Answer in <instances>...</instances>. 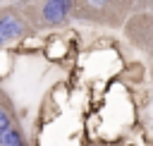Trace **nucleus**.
Returning <instances> with one entry per match:
<instances>
[{
	"mask_svg": "<svg viewBox=\"0 0 153 146\" xmlns=\"http://www.w3.org/2000/svg\"><path fill=\"white\" fill-rule=\"evenodd\" d=\"M69 10H72V0H45L38 14L31 19L36 22V26H57L67 19Z\"/></svg>",
	"mask_w": 153,
	"mask_h": 146,
	"instance_id": "obj_2",
	"label": "nucleus"
},
{
	"mask_svg": "<svg viewBox=\"0 0 153 146\" xmlns=\"http://www.w3.org/2000/svg\"><path fill=\"white\" fill-rule=\"evenodd\" d=\"M105 0H88V5H93V7H100Z\"/></svg>",
	"mask_w": 153,
	"mask_h": 146,
	"instance_id": "obj_5",
	"label": "nucleus"
},
{
	"mask_svg": "<svg viewBox=\"0 0 153 146\" xmlns=\"http://www.w3.org/2000/svg\"><path fill=\"white\" fill-rule=\"evenodd\" d=\"M0 146H31L26 139V132L22 127V122H14L12 127H7L0 134Z\"/></svg>",
	"mask_w": 153,
	"mask_h": 146,
	"instance_id": "obj_4",
	"label": "nucleus"
},
{
	"mask_svg": "<svg viewBox=\"0 0 153 146\" xmlns=\"http://www.w3.org/2000/svg\"><path fill=\"white\" fill-rule=\"evenodd\" d=\"M14 122H19V115H17V105L12 101V96L7 93V89L0 84V134L12 127Z\"/></svg>",
	"mask_w": 153,
	"mask_h": 146,
	"instance_id": "obj_3",
	"label": "nucleus"
},
{
	"mask_svg": "<svg viewBox=\"0 0 153 146\" xmlns=\"http://www.w3.org/2000/svg\"><path fill=\"white\" fill-rule=\"evenodd\" d=\"M26 31H29V22H26V17L19 14V10H14V7L0 10V50L7 48L10 43L24 38Z\"/></svg>",
	"mask_w": 153,
	"mask_h": 146,
	"instance_id": "obj_1",
	"label": "nucleus"
}]
</instances>
